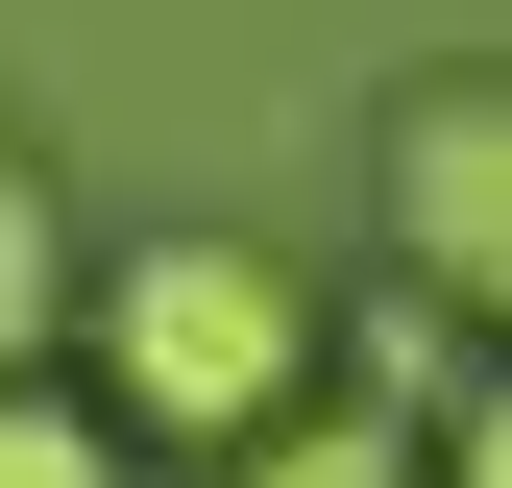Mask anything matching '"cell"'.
Returning a JSON list of instances; mask_svg holds the SVG:
<instances>
[{"instance_id": "1", "label": "cell", "mask_w": 512, "mask_h": 488, "mask_svg": "<svg viewBox=\"0 0 512 488\" xmlns=\"http://www.w3.org/2000/svg\"><path fill=\"white\" fill-rule=\"evenodd\" d=\"M98 391H122V440H220L244 464L269 415H317V293L244 220H171V244L98 269Z\"/></svg>"}, {"instance_id": "2", "label": "cell", "mask_w": 512, "mask_h": 488, "mask_svg": "<svg viewBox=\"0 0 512 488\" xmlns=\"http://www.w3.org/2000/svg\"><path fill=\"white\" fill-rule=\"evenodd\" d=\"M391 244H415L439 318L512 342V74H415L391 98Z\"/></svg>"}, {"instance_id": "3", "label": "cell", "mask_w": 512, "mask_h": 488, "mask_svg": "<svg viewBox=\"0 0 512 488\" xmlns=\"http://www.w3.org/2000/svg\"><path fill=\"white\" fill-rule=\"evenodd\" d=\"M220 488H439V464H415V415H366V391H317V415H269V440H244Z\"/></svg>"}, {"instance_id": "4", "label": "cell", "mask_w": 512, "mask_h": 488, "mask_svg": "<svg viewBox=\"0 0 512 488\" xmlns=\"http://www.w3.org/2000/svg\"><path fill=\"white\" fill-rule=\"evenodd\" d=\"M74 318V220H49V171L0 147V391H25V342Z\"/></svg>"}, {"instance_id": "5", "label": "cell", "mask_w": 512, "mask_h": 488, "mask_svg": "<svg viewBox=\"0 0 512 488\" xmlns=\"http://www.w3.org/2000/svg\"><path fill=\"white\" fill-rule=\"evenodd\" d=\"M0 488H122V415H74V391H0Z\"/></svg>"}, {"instance_id": "6", "label": "cell", "mask_w": 512, "mask_h": 488, "mask_svg": "<svg viewBox=\"0 0 512 488\" xmlns=\"http://www.w3.org/2000/svg\"><path fill=\"white\" fill-rule=\"evenodd\" d=\"M439 488H512V366H488V391H439V440H415Z\"/></svg>"}]
</instances>
